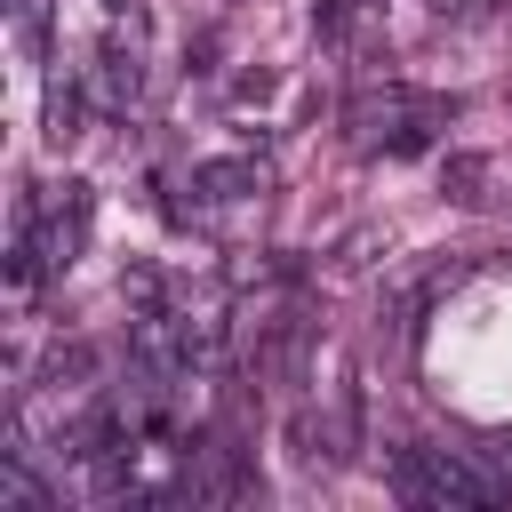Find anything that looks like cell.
<instances>
[{"label":"cell","instance_id":"1","mask_svg":"<svg viewBox=\"0 0 512 512\" xmlns=\"http://www.w3.org/2000/svg\"><path fill=\"white\" fill-rule=\"evenodd\" d=\"M248 184H256L248 160H208V168H200V192H208V200H232V192H248Z\"/></svg>","mask_w":512,"mask_h":512},{"label":"cell","instance_id":"2","mask_svg":"<svg viewBox=\"0 0 512 512\" xmlns=\"http://www.w3.org/2000/svg\"><path fill=\"white\" fill-rule=\"evenodd\" d=\"M96 88H104V104H128V96H136V64H120V56H104V72H96Z\"/></svg>","mask_w":512,"mask_h":512},{"label":"cell","instance_id":"3","mask_svg":"<svg viewBox=\"0 0 512 512\" xmlns=\"http://www.w3.org/2000/svg\"><path fill=\"white\" fill-rule=\"evenodd\" d=\"M312 16H320V32H336V24H344V0H320Z\"/></svg>","mask_w":512,"mask_h":512}]
</instances>
